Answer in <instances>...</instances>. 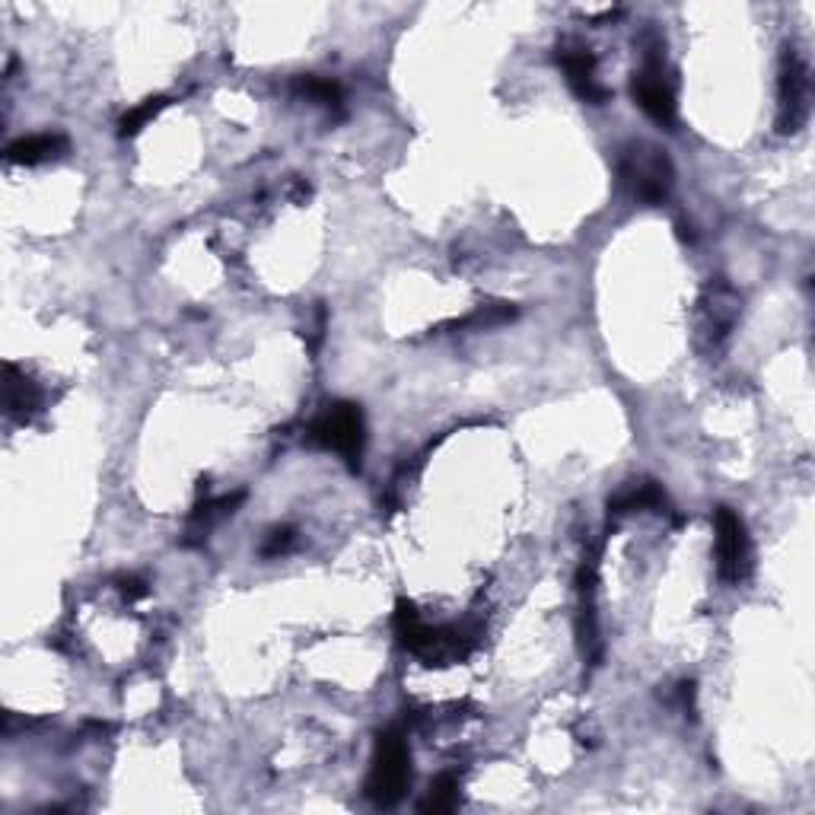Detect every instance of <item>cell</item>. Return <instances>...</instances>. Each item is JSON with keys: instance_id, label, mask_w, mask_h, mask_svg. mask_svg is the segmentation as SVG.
<instances>
[{"instance_id": "cell-13", "label": "cell", "mask_w": 815, "mask_h": 815, "mask_svg": "<svg viewBox=\"0 0 815 815\" xmlns=\"http://www.w3.org/2000/svg\"><path fill=\"white\" fill-rule=\"evenodd\" d=\"M39 405H42V395L35 389V383H29L13 364H7V415L29 418L32 411H39Z\"/></svg>"}, {"instance_id": "cell-4", "label": "cell", "mask_w": 815, "mask_h": 815, "mask_svg": "<svg viewBox=\"0 0 815 815\" xmlns=\"http://www.w3.org/2000/svg\"><path fill=\"white\" fill-rule=\"evenodd\" d=\"M742 315V293L723 278L704 283L695 303V347L704 357H717Z\"/></svg>"}, {"instance_id": "cell-15", "label": "cell", "mask_w": 815, "mask_h": 815, "mask_svg": "<svg viewBox=\"0 0 815 815\" xmlns=\"http://www.w3.org/2000/svg\"><path fill=\"white\" fill-rule=\"evenodd\" d=\"M167 106H169V96H150V99H143L141 106H135V109H128V112L121 115V121H118V135H121V138H135L138 131H143V125H150V121L163 112Z\"/></svg>"}, {"instance_id": "cell-2", "label": "cell", "mask_w": 815, "mask_h": 815, "mask_svg": "<svg viewBox=\"0 0 815 815\" xmlns=\"http://www.w3.org/2000/svg\"><path fill=\"white\" fill-rule=\"evenodd\" d=\"M411 787V752L401 730H386L376 736L369 774H366V800L379 809H393L405 800Z\"/></svg>"}, {"instance_id": "cell-16", "label": "cell", "mask_w": 815, "mask_h": 815, "mask_svg": "<svg viewBox=\"0 0 815 815\" xmlns=\"http://www.w3.org/2000/svg\"><path fill=\"white\" fill-rule=\"evenodd\" d=\"M293 89L303 96V99H310L315 106H325V109H337L341 106V99H344V93H341V86L332 84V81H322V77H297L293 81Z\"/></svg>"}, {"instance_id": "cell-19", "label": "cell", "mask_w": 815, "mask_h": 815, "mask_svg": "<svg viewBox=\"0 0 815 815\" xmlns=\"http://www.w3.org/2000/svg\"><path fill=\"white\" fill-rule=\"evenodd\" d=\"M118 583V592H121V599H128V602H138L147 596V583H143L141 577H135V573H128V577H118L115 580Z\"/></svg>"}, {"instance_id": "cell-17", "label": "cell", "mask_w": 815, "mask_h": 815, "mask_svg": "<svg viewBox=\"0 0 815 815\" xmlns=\"http://www.w3.org/2000/svg\"><path fill=\"white\" fill-rule=\"evenodd\" d=\"M513 315H516V310H510L506 303H494V307H479L472 315L455 319V322L443 325V329H494V325H504V322H510Z\"/></svg>"}, {"instance_id": "cell-12", "label": "cell", "mask_w": 815, "mask_h": 815, "mask_svg": "<svg viewBox=\"0 0 815 815\" xmlns=\"http://www.w3.org/2000/svg\"><path fill=\"white\" fill-rule=\"evenodd\" d=\"M246 501V491H236V494H224V497H214V501H204L195 506L192 519H189V535L192 538H204V533H211L221 519H226L229 513H236V506Z\"/></svg>"}, {"instance_id": "cell-3", "label": "cell", "mask_w": 815, "mask_h": 815, "mask_svg": "<svg viewBox=\"0 0 815 815\" xmlns=\"http://www.w3.org/2000/svg\"><path fill=\"white\" fill-rule=\"evenodd\" d=\"M619 179L624 192L634 201L656 207V204H663L666 197L673 195L675 167L673 160L666 157V150H659V147H653L647 141H634L621 147Z\"/></svg>"}, {"instance_id": "cell-10", "label": "cell", "mask_w": 815, "mask_h": 815, "mask_svg": "<svg viewBox=\"0 0 815 815\" xmlns=\"http://www.w3.org/2000/svg\"><path fill=\"white\" fill-rule=\"evenodd\" d=\"M64 150H67L64 135H29V138H20L7 147V160L13 167H39V163L57 160Z\"/></svg>"}, {"instance_id": "cell-5", "label": "cell", "mask_w": 815, "mask_h": 815, "mask_svg": "<svg viewBox=\"0 0 815 815\" xmlns=\"http://www.w3.org/2000/svg\"><path fill=\"white\" fill-rule=\"evenodd\" d=\"M307 440L319 450L337 452L351 469H361L366 447L364 411L351 401H335L310 423Z\"/></svg>"}, {"instance_id": "cell-1", "label": "cell", "mask_w": 815, "mask_h": 815, "mask_svg": "<svg viewBox=\"0 0 815 815\" xmlns=\"http://www.w3.org/2000/svg\"><path fill=\"white\" fill-rule=\"evenodd\" d=\"M395 634L398 644L423 659L427 666H450V663H462L472 656V650L479 647V628L475 624H443L433 628L421 619L418 605L408 599L395 602Z\"/></svg>"}, {"instance_id": "cell-7", "label": "cell", "mask_w": 815, "mask_h": 815, "mask_svg": "<svg viewBox=\"0 0 815 815\" xmlns=\"http://www.w3.org/2000/svg\"><path fill=\"white\" fill-rule=\"evenodd\" d=\"M631 96H634V103H637L656 125H663V128L673 131L675 121H678V103H675L673 71H669L666 55H663L659 45H656V49H647L644 67L634 71V77H631Z\"/></svg>"}, {"instance_id": "cell-9", "label": "cell", "mask_w": 815, "mask_h": 815, "mask_svg": "<svg viewBox=\"0 0 815 815\" xmlns=\"http://www.w3.org/2000/svg\"><path fill=\"white\" fill-rule=\"evenodd\" d=\"M558 64H561L564 74H567L570 89H573L583 103H590V106H605V103H609L612 89L599 81V61L592 55V49L580 45V42H573V39H567V42L558 45Z\"/></svg>"}, {"instance_id": "cell-11", "label": "cell", "mask_w": 815, "mask_h": 815, "mask_svg": "<svg viewBox=\"0 0 815 815\" xmlns=\"http://www.w3.org/2000/svg\"><path fill=\"white\" fill-rule=\"evenodd\" d=\"M666 506V494L656 481H631L624 491H619L609 501V513L615 516H628V513H644V510H663Z\"/></svg>"}, {"instance_id": "cell-6", "label": "cell", "mask_w": 815, "mask_h": 815, "mask_svg": "<svg viewBox=\"0 0 815 815\" xmlns=\"http://www.w3.org/2000/svg\"><path fill=\"white\" fill-rule=\"evenodd\" d=\"M809 99H813V81L809 64L793 45L781 55L778 71V135H800L809 121Z\"/></svg>"}, {"instance_id": "cell-8", "label": "cell", "mask_w": 815, "mask_h": 815, "mask_svg": "<svg viewBox=\"0 0 815 815\" xmlns=\"http://www.w3.org/2000/svg\"><path fill=\"white\" fill-rule=\"evenodd\" d=\"M714 558H717V573L723 583L739 587L752 573V538L742 523V516L730 506H717L714 513Z\"/></svg>"}, {"instance_id": "cell-14", "label": "cell", "mask_w": 815, "mask_h": 815, "mask_svg": "<svg viewBox=\"0 0 815 815\" xmlns=\"http://www.w3.org/2000/svg\"><path fill=\"white\" fill-rule=\"evenodd\" d=\"M459 800H462V781H459V774L455 771H443L430 784L427 796L421 800V813H452L459 806Z\"/></svg>"}, {"instance_id": "cell-18", "label": "cell", "mask_w": 815, "mask_h": 815, "mask_svg": "<svg viewBox=\"0 0 815 815\" xmlns=\"http://www.w3.org/2000/svg\"><path fill=\"white\" fill-rule=\"evenodd\" d=\"M293 541H297L293 529H287V526H283V529H271L268 538H265V545H261V555H265V558H278V555L293 548Z\"/></svg>"}]
</instances>
